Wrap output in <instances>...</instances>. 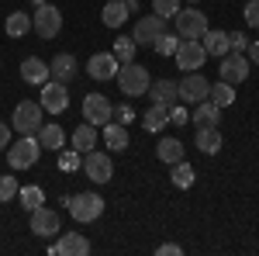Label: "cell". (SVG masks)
<instances>
[{"label": "cell", "instance_id": "38", "mask_svg": "<svg viewBox=\"0 0 259 256\" xmlns=\"http://www.w3.org/2000/svg\"><path fill=\"white\" fill-rule=\"evenodd\" d=\"M245 45H249V35L245 31H228V49L232 52H245Z\"/></svg>", "mask_w": 259, "mask_h": 256}, {"label": "cell", "instance_id": "8", "mask_svg": "<svg viewBox=\"0 0 259 256\" xmlns=\"http://www.w3.org/2000/svg\"><path fill=\"white\" fill-rule=\"evenodd\" d=\"M111 118H114V104L104 97V94H87V97H83V121L104 128Z\"/></svg>", "mask_w": 259, "mask_h": 256}, {"label": "cell", "instance_id": "29", "mask_svg": "<svg viewBox=\"0 0 259 256\" xmlns=\"http://www.w3.org/2000/svg\"><path fill=\"white\" fill-rule=\"evenodd\" d=\"M4 31H7L11 39H24V35L31 31V18H28V11H14L11 18L4 21Z\"/></svg>", "mask_w": 259, "mask_h": 256}, {"label": "cell", "instance_id": "36", "mask_svg": "<svg viewBox=\"0 0 259 256\" xmlns=\"http://www.w3.org/2000/svg\"><path fill=\"white\" fill-rule=\"evenodd\" d=\"M180 4L183 0H152V14H159V18H173L180 11Z\"/></svg>", "mask_w": 259, "mask_h": 256}, {"label": "cell", "instance_id": "35", "mask_svg": "<svg viewBox=\"0 0 259 256\" xmlns=\"http://www.w3.org/2000/svg\"><path fill=\"white\" fill-rule=\"evenodd\" d=\"M18 177H7V173H0V204L4 201H11V197H18Z\"/></svg>", "mask_w": 259, "mask_h": 256}, {"label": "cell", "instance_id": "34", "mask_svg": "<svg viewBox=\"0 0 259 256\" xmlns=\"http://www.w3.org/2000/svg\"><path fill=\"white\" fill-rule=\"evenodd\" d=\"M177 45H180V35H166V31L152 42V49H156L159 56H173V52H177Z\"/></svg>", "mask_w": 259, "mask_h": 256}, {"label": "cell", "instance_id": "25", "mask_svg": "<svg viewBox=\"0 0 259 256\" xmlns=\"http://www.w3.org/2000/svg\"><path fill=\"white\" fill-rule=\"evenodd\" d=\"M35 138H38L41 149H52V153H56V149H62V142H66V135H62V128L56 125V121H45Z\"/></svg>", "mask_w": 259, "mask_h": 256}, {"label": "cell", "instance_id": "27", "mask_svg": "<svg viewBox=\"0 0 259 256\" xmlns=\"http://www.w3.org/2000/svg\"><path fill=\"white\" fill-rule=\"evenodd\" d=\"M100 21H104L107 28H121V24L128 21V7H124V0H107V7L100 11Z\"/></svg>", "mask_w": 259, "mask_h": 256}, {"label": "cell", "instance_id": "40", "mask_svg": "<svg viewBox=\"0 0 259 256\" xmlns=\"http://www.w3.org/2000/svg\"><path fill=\"white\" fill-rule=\"evenodd\" d=\"M242 14H245V24H249V28H259V0H249Z\"/></svg>", "mask_w": 259, "mask_h": 256}, {"label": "cell", "instance_id": "1", "mask_svg": "<svg viewBox=\"0 0 259 256\" xmlns=\"http://www.w3.org/2000/svg\"><path fill=\"white\" fill-rule=\"evenodd\" d=\"M118 87H121V94L132 100V97H142L145 90H149V83H152V77H149V69L142 66V62H121V69H118Z\"/></svg>", "mask_w": 259, "mask_h": 256}, {"label": "cell", "instance_id": "15", "mask_svg": "<svg viewBox=\"0 0 259 256\" xmlns=\"http://www.w3.org/2000/svg\"><path fill=\"white\" fill-rule=\"evenodd\" d=\"M121 69V62L114 52H97V56H90V62H87V73L94 80H114Z\"/></svg>", "mask_w": 259, "mask_h": 256}, {"label": "cell", "instance_id": "6", "mask_svg": "<svg viewBox=\"0 0 259 256\" xmlns=\"http://www.w3.org/2000/svg\"><path fill=\"white\" fill-rule=\"evenodd\" d=\"M173 59H177V66L183 69V73H194V69H200V66H204L207 52H204L200 39H180L177 52H173Z\"/></svg>", "mask_w": 259, "mask_h": 256}, {"label": "cell", "instance_id": "41", "mask_svg": "<svg viewBox=\"0 0 259 256\" xmlns=\"http://www.w3.org/2000/svg\"><path fill=\"white\" fill-rule=\"evenodd\" d=\"M187 121H190V111L180 107V104H173V107H169V125H187Z\"/></svg>", "mask_w": 259, "mask_h": 256}, {"label": "cell", "instance_id": "42", "mask_svg": "<svg viewBox=\"0 0 259 256\" xmlns=\"http://www.w3.org/2000/svg\"><path fill=\"white\" fill-rule=\"evenodd\" d=\"M156 253H159V256H180V253H183V249H180L177 242H162V246H159V249H156Z\"/></svg>", "mask_w": 259, "mask_h": 256}, {"label": "cell", "instance_id": "46", "mask_svg": "<svg viewBox=\"0 0 259 256\" xmlns=\"http://www.w3.org/2000/svg\"><path fill=\"white\" fill-rule=\"evenodd\" d=\"M28 4H31V7H38V4H45V0H28Z\"/></svg>", "mask_w": 259, "mask_h": 256}, {"label": "cell", "instance_id": "17", "mask_svg": "<svg viewBox=\"0 0 259 256\" xmlns=\"http://www.w3.org/2000/svg\"><path fill=\"white\" fill-rule=\"evenodd\" d=\"M145 97L152 100V104H166V107H173L180 100V90L173 80H152L149 83V90H145Z\"/></svg>", "mask_w": 259, "mask_h": 256}, {"label": "cell", "instance_id": "28", "mask_svg": "<svg viewBox=\"0 0 259 256\" xmlns=\"http://www.w3.org/2000/svg\"><path fill=\"white\" fill-rule=\"evenodd\" d=\"M156 156H159V163L173 166V163L183 159V142H180V138H162L159 145H156Z\"/></svg>", "mask_w": 259, "mask_h": 256}, {"label": "cell", "instance_id": "4", "mask_svg": "<svg viewBox=\"0 0 259 256\" xmlns=\"http://www.w3.org/2000/svg\"><path fill=\"white\" fill-rule=\"evenodd\" d=\"M45 125L41 121V104L38 100H21L14 107V118H11V128L21 132V135H38V128Z\"/></svg>", "mask_w": 259, "mask_h": 256}, {"label": "cell", "instance_id": "10", "mask_svg": "<svg viewBox=\"0 0 259 256\" xmlns=\"http://www.w3.org/2000/svg\"><path fill=\"white\" fill-rule=\"evenodd\" d=\"M173 18H177V35L180 39H200V35L207 31V14H204V11H194V4H190V11H177Z\"/></svg>", "mask_w": 259, "mask_h": 256}, {"label": "cell", "instance_id": "14", "mask_svg": "<svg viewBox=\"0 0 259 256\" xmlns=\"http://www.w3.org/2000/svg\"><path fill=\"white\" fill-rule=\"evenodd\" d=\"M49 253L52 256H87L90 253V239L83 232H62L56 239V246H49Z\"/></svg>", "mask_w": 259, "mask_h": 256}, {"label": "cell", "instance_id": "23", "mask_svg": "<svg viewBox=\"0 0 259 256\" xmlns=\"http://www.w3.org/2000/svg\"><path fill=\"white\" fill-rule=\"evenodd\" d=\"M104 145H107L111 153H121V149H128V125L107 121V125H104Z\"/></svg>", "mask_w": 259, "mask_h": 256}, {"label": "cell", "instance_id": "9", "mask_svg": "<svg viewBox=\"0 0 259 256\" xmlns=\"http://www.w3.org/2000/svg\"><path fill=\"white\" fill-rule=\"evenodd\" d=\"M41 111H52V115H62L66 107H69V90H66V83H59V80H45L41 83Z\"/></svg>", "mask_w": 259, "mask_h": 256}, {"label": "cell", "instance_id": "7", "mask_svg": "<svg viewBox=\"0 0 259 256\" xmlns=\"http://www.w3.org/2000/svg\"><path fill=\"white\" fill-rule=\"evenodd\" d=\"M83 173L94 180V184H111V177H114V163H111L107 153L90 149V153H83Z\"/></svg>", "mask_w": 259, "mask_h": 256}, {"label": "cell", "instance_id": "18", "mask_svg": "<svg viewBox=\"0 0 259 256\" xmlns=\"http://www.w3.org/2000/svg\"><path fill=\"white\" fill-rule=\"evenodd\" d=\"M49 73H52V80H59V83H69V80H76V73H80V62H76V56H69V52H59L56 59L49 62Z\"/></svg>", "mask_w": 259, "mask_h": 256}, {"label": "cell", "instance_id": "24", "mask_svg": "<svg viewBox=\"0 0 259 256\" xmlns=\"http://www.w3.org/2000/svg\"><path fill=\"white\" fill-rule=\"evenodd\" d=\"M166 125H169V107H166V104H152V107L142 115V128H145V132H162Z\"/></svg>", "mask_w": 259, "mask_h": 256}, {"label": "cell", "instance_id": "5", "mask_svg": "<svg viewBox=\"0 0 259 256\" xmlns=\"http://www.w3.org/2000/svg\"><path fill=\"white\" fill-rule=\"evenodd\" d=\"M69 215L76 218L80 225H87V222H97V218L104 215V197H100L97 191L73 194V201H69Z\"/></svg>", "mask_w": 259, "mask_h": 256}, {"label": "cell", "instance_id": "47", "mask_svg": "<svg viewBox=\"0 0 259 256\" xmlns=\"http://www.w3.org/2000/svg\"><path fill=\"white\" fill-rule=\"evenodd\" d=\"M187 4H200V0H187Z\"/></svg>", "mask_w": 259, "mask_h": 256}, {"label": "cell", "instance_id": "22", "mask_svg": "<svg viewBox=\"0 0 259 256\" xmlns=\"http://www.w3.org/2000/svg\"><path fill=\"white\" fill-rule=\"evenodd\" d=\"M221 128L218 125H204V128H197V149L200 153H207V156H214V153H221Z\"/></svg>", "mask_w": 259, "mask_h": 256}, {"label": "cell", "instance_id": "37", "mask_svg": "<svg viewBox=\"0 0 259 256\" xmlns=\"http://www.w3.org/2000/svg\"><path fill=\"white\" fill-rule=\"evenodd\" d=\"M59 166L66 170V173H73V170L80 166V153H76V149H66V153L59 156Z\"/></svg>", "mask_w": 259, "mask_h": 256}, {"label": "cell", "instance_id": "32", "mask_svg": "<svg viewBox=\"0 0 259 256\" xmlns=\"http://www.w3.org/2000/svg\"><path fill=\"white\" fill-rule=\"evenodd\" d=\"M194 166L187 163V159H180V163H173V184H177L180 191H187V187H194Z\"/></svg>", "mask_w": 259, "mask_h": 256}, {"label": "cell", "instance_id": "39", "mask_svg": "<svg viewBox=\"0 0 259 256\" xmlns=\"http://www.w3.org/2000/svg\"><path fill=\"white\" fill-rule=\"evenodd\" d=\"M114 121H118V125H132V121H135L132 104H118V107H114Z\"/></svg>", "mask_w": 259, "mask_h": 256}, {"label": "cell", "instance_id": "12", "mask_svg": "<svg viewBox=\"0 0 259 256\" xmlns=\"http://www.w3.org/2000/svg\"><path fill=\"white\" fill-rule=\"evenodd\" d=\"M162 31H166V18H159V14H145V18L135 21V31H132V39H135V45H149L152 49V42L159 39Z\"/></svg>", "mask_w": 259, "mask_h": 256}, {"label": "cell", "instance_id": "26", "mask_svg": "<svg viewBox=\"0 0 259 256\" xmlns=\"http://www.w3.org/2000/svg\"><path fill=\"white\" fill-rule=\"evenodd\" d=\"M194 121H197V128H204V125H218L221 121V107L211 97L200 100V104H194Z\"/></svg>", "mask_w": 259, "mask_h": 256}, {"label": "cell", "instance_id": "2", "mask_svg": "<svg viewBox=\"0 0 259 256\" xmlns=\"http://www.w3.org/2000/svg\"><path fill=\"white\" fill-rule=\"evenodd\" d=\"M31 31H38V39H56L62 31V11L56 4H38L35 14H31Z\"/></svg>", "mask_w": 259, "mask_h": 256}, {"label": "cell", "instance_id": "11", "mask_svg": "<svg viewBox=\"0 0 259 256\" xmlns=\"http://www.w3.org/2000/svg\"><path fill=\"white\" fill-rule=\"evenodd\" d=\"M177 90H180V100L183 104H200V100H207V94H211V83L194 69V73H187L177 83Z\"/></svg>", "mask_w": 259, "mask_h": 256}, {"label": "cell", "instance_id": "44", "mask_svg": "<svg viewBox=\"0 0 259 256\" xmlns=\"http://www.w3.org/2000/svg\"><path fill=\"white\" fill-rule=\"evenodd\" d=\"M7 145H11V125L0 121V149H7Z\"/></svg>", "mask_w": 259, "mask_h": 256}, {"label": "cell", "instance_id": "33", "mask_svg": "<svg viewBox=\"0 0 259 256\" xmlns=\"http://www.w3.org/2000/svg\"><path fill=\"white\" fill-rule=\"evenodd\" d=\"M135 52H139V45H135L132 35L114 42V56H118V62H135Z\"/></svg>", "mask_w": 259, "mask_h": 256}, {"label": "cell", "instance_id": "16", "mask_svg": "<svg viewBox=\"0 0 259 256\" xmlns=\"http://www.w3.org/2000/svg\"><path fill=\"white\" fill-rule=\"evenodd\" d=\"M31 232H35V236H56V232H62L59 215H56L52 208L38 204V208L31 211Z\"/></svg>", "mask_w": 259, "mask_h": 256}, {"label": "cell", "instance_id": "19", "mask_svg": "<svg viewBox=\"0 0 259 256\" xmlns=\"http://www.w3.org/2000/svg\"><path fill=\"white\" fill-rule=\"evenodd\" d=\"M200 45H204V52L207 56H214V59H221V56H228L232 49H228V31H204L200 35Z\"/></svg>", "mask_w": 259, "mask_h": 256}, {"label": "cell", "instance_id": "21", "mask_svg": "<svg viewBox=\"0 0 259 256\" xmlns=\"http://www.w3.org/2000/svg\"><path fill=\"white\" fill-rule=\"evenodd\" d=\"M21 77H24V83H38L41 87L52 73H49V62H41L38 56H28V59L21 62Z\"/></svg>", "mask_w": 259, "mask_h": 256}, {"label": "cell", "instance_id": "13", "mask_svg": "<svg viewBox=\"0 0 259 256\" xmlns=\"http://www.w3.org/2000/svg\"><path fill=\"white\" fill-rule=\"evenodd\" d=\"M221 66H218V73L225 83H242V80H249V59H245V52H228V56H221Z\"/></svg>", "mask_w": 259, "mask_h": 256}, {"label": "cell", "instance_id": "43", "mask_svg": "<svg viewBox=\"0 0 259 256\" xmlns=\"http://www.w3.org/2000/svg\"><path fill=\"white\" fill-rule=\"evenodd\" d=\"M245 59L259 66V42H249V45H245Z\"/></svg>", "mask_w": 259, "mask_h": 256}, {"label": "cell", "instance_id": "31", "mask_svg": "<svg viewBox=\"0 0 259 256\" xmlns=\"http://www.w3.org/2000/svg\"><path fill=\"white\" fill-rule=\"evenodd\" d=\"M207 97L214 100L218 107H228V104H235V87L225 83V80H218V83H211V94H207Z\"/></svg>", "mask_w": 259, "mask_h": 256}, {"label": "cell", "instance_id": "30", "mask_svg": "<svg viewBox=\"0 0 259 256\" xmlns=\"http://www.w3.org/2000/svg\"><path fill=\"white\" fill-rule=\"evenodd\" d=\"M18 197H21V208H24V211H35L38 204H45V191H41V187H35V184L21 187Z\"/></svg>", "mask_w": 259, "mask_h": 256}, {"label": "cell", "instance_id": "20", "mask_svg": "<svg viewBox=\"0 0 259 256\" xmlns=\"http://www.w3.org/2000/svg\"><path fill=\"white\" fill-rule=\"evenodd\" d=\"M97 138H100V132H97V125H90V121H83V125H76V132H73V149L76 153H90L94 145H97Z\"/></svg>", "mask_w": 259, "mask_h": 256}, {"label": "cell", "instance_id": "45", "mask_svg": "<svg viewBox=\"0 0 259 256\" xmlns=\"http://www.w3.org/2000/svg\"><path fill=\"white\" fill-rule=\"evenodd\" d=\"M124 7H128V14H132V11H139V0H124Z\"/></svg>", "mask_w": 259, "mask_h": 256}, {"label": "cell", "instance_id": "3", "mask_svg": "<svg viewBox=\"0 0 259 256\" xmlns=\"http://www.w3.org/2000/svg\"><path fill=\"white\" fill-rule=\"evenodd\" d=\"M41 156V145L35 135H21L14 145H7V163H11V170H28V166H35Z\"/></svg>", "mask_w": 259, "mask_h": 256}]
</instances>
